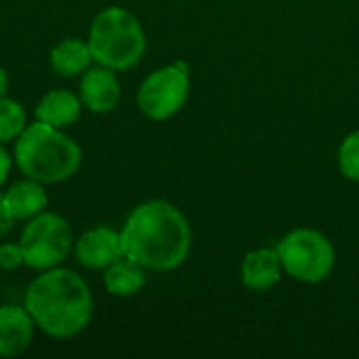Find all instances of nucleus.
Here are the masks:
<instances>
[{
    "instance_id": "nucleus-9",
    "label": "nucleus",
    "mask_w": 359,
    "mask_h": 359,
    "mask_svg": "<svg viewBox=\"0 0 359 359\" xmlns=\"http://www.w3.org/2000/svg\"><path fill=\"white\" fill-rule=\"evenodd\" d=\"M78 95L84 109L90 114H109L118 107L122 97V84L118 72L99 63H93L78 82Z\"/></svg>"
},
{
    "instance_id": "nucleus-2",
    "label": "nucleus",
    "mask_w": 359,
    "mask_h": 359,
    "mask_svg": "<svg viewBox=\"0 0 359 359\" xmlns=\"http://www.w3.org/2000/svg\"><path fill=\"white\" fill-rule=\"evenodd\" d=\"M36 328L57 341L82 334L95 313V299L86 280L63 265L38 271L27 284L23 303Z\"/></svg>"
},
{
    "instance_id": "nucleus-4",
    "label": "nucleus",
    "mask_w": 359,
    "mask_h": 359,
    "mask_svg": "<svg viewBox=\"0 0 359 359\" xmlns=\"http://www.w3.org/2000/svg\"><path fill=\"white\" fill-rule=\"evenodd\" d=\"M86 42L95 63L116 72L133 69L147 50L143 23L133 11L118 4L105 6L93 17Z\"/></svg>"
},
{
    "instance_id": "nucleus-6",
    "label": "nucleus",
    "mask_w": 359,
    "mask_h": 359,
    "mask_svg": "<svg viewBox=\"0 0 359 359\" xmlns=\"http://www.w3.org/2000/svg\"><path fill=\"white\" fill-rule=\"evenodd\" d=\"M19 246L25 267L34 271H46L65 263L74 248V233L65 217L53 210H44L25 221L19 233Z\"/></svg>"
},
{
    "instance_id": "nucleus-14",
    "label": "nucleus",
    "mask_w": 359,
    "mask_h": 359,
    "mask_svg": "<svg viewBox=\"0 0 359 359\" xmlns=\"http://www.w3.org/2000/svg\"><path fill=\"white\" fill-rule=\"evenodd\" d=\"M95 63L86 40L69 36L59 40L48 53L50 69L61 78H78Z\"/></svg>"
},
{
    "instance_id": "nucleus-3",
    "label": "nucleus",
    "mask_w": 359,
    "mask_h": 359,
    "mask_svg": "<svg viewBox=\"0 0 359 359\" xmlns=\"http://www.w3.org/2000/svg\"><path fill=\"white\" fill-rule=\"evenodd\" d=\"M13 162L23 177L57 185L80 170L82 147L63 128L34 120L13 141Z\"/></svg>"
},
{
    "instance_id": "nucleus-1",
    "label": "nucleus",
    "mask_w": 359,
    "mask_h": 359,
    "mask_svg": "<svg viewBox=\"0 0 359 359\" xmlns=\"http://www.w3.org/2000/svg\"><path fill=\"white\" fill-rule=\"evenodd\" d=\"M124 257L147 271L179 269L191 252V225L183 210L168 200L137 204L120 227Z\"/></svg>"
},
{
    "instance_id": "nucleus-17",
    "label": "nucleus",
    "mask_w": 359,
    "mask_h": 359,
    "mask_svg": "<svg viewBox=\"0 0 359 359\" xmlns=\"http://www.w3.org/2000/svg\"><path fill=\"white\" fill-rule=\"evenodd\" d=\"M337 164H339V172L347 181L359 183V128L351 130L341 141L337 151Z\"/></svg>"
},
{
    "instance_id": "nucleus-10",
    "label": "nucleus",
    "mask_w": 359,
    "mask_h": 359,
    "mask_svg": "<svg viewBox=\"0 0 359 359\" xmlns=\"http://www.w3.org/2000/svg\"><path fill=\"white\" fill-rule=\"evenodd\" d=\"M36 324L23 305H0V358L23 355L36 334Z\"/></svg>"
},
{
    "instance_id": "nucleus-7",
    "label": "nucleus",
    "mask_w": 359,
    "mask_h": 359,
    "mask_svg": "<svg viewBox=\"0 0 359 359\" xmlns=\"http://www.w3.org/2000/svg\"><path fill=\"white\" fill-rule=\"evenodd\" d=\"M191 90V69L187 61H175L149 72L137 88L139 111L154 120L164 122L177 116Z\"/></svg>"
},
{
    "instance_id": "nucleus-20",
    "label": "nucleus",
    "mask_w": 359,
    "mask_h": 359,
    "mask_svg": "<svg viewBox=\"0 0 359 359\" xmlns=\"http://www.w3.org/2000/svg\"><path fill=\"white\" fill-rule=\"evenodd\" d=\"M13 225H15V219L11 217V212H8V208H6V204L2 200V194H0V238L8 236Z\"/></svg>"
},
{
    "instance_id": "nucleus-15",
    "label": "nucleus",
    "mask_w": 359,
    "mask_h": 359,
    "mask_svg": "<svg viewBox=\"0 0 359 359\" xmlns=\"http://www.w3.org/2000/svg\"><path fill=\"white\" fill-rule=\"evenodd\" d=\"M147 284V269L128 257L118 259L107 269H103V288L118 299H128L139 294Z\"/></svg>"
},
{
    "instance_id": "nucleus-18",
    "label": "nucleus",
    "mask_w": 359,
    "mask_h": 359,
    "mask_svg": "<svg viewBox=\"0 0 359 359\" xmlns=\"http://www.w3.org/2000/svg\"><path fill=\"white\" fill-rule=\"evenodd\" d=\"M23 252L19 242H2L0 244V269L2 271H15L23 267Z\"/></svg>"
},
{
    "instance_id": "nucleus-16",
    "label": "nucleus",
    "mask_w": 359,
    "mask_h": 359,
    "mask_svg": "<svg viewBox=\"0 0 359 359\" xmlns=\"http://www.w3.org/2000/svg\"><path fill=\"white\" fill-rule=\"evenodd\" d=\"M27 111L8 95L0 97V143H13L27 126Z\"/></svg>"
},
{
    "instance_id": "nucleus-13",
    "label": "nucleus",
    "mask_w": 359,
    "mask_h": 359,
    "mask_svg": "<svg viewBox=\"0 0 359 359\" xmlns=\"http://www.w3.org/2000/svg\"><path fill=\"white\" fill-rule=\"evenodd\" d=\"M2 200L15 221H29L48 208V191L44 183L21 177L2 191Z\"/></svg>"
},
{
    "instance_id": "nucleus-21",
    "label": "nucleus",
    "mask_w": 359,
    "mask_h": 359,
    "mask_svg": "<svg viewBox=\"0 0 359 359\" xmlns=\"http://www.w3.org/2000/svg\"><path fill=\"white\" fill-rule=\"evenodd\" d=\"M8 86H11V80H8V72L0 65V97L8 95Z\"/></svg>"
},
{
    "instance_id": "nucleus-8",
    "label": "nucleus",
    "mask_w": 359,
    "mask_h": 359,
    "mask_svg": "<svg viewBox=\"0 0 359 359\" xmlns=\"http://www.w3.org/2000/svg\"><path fill=\"white\" fill-rule=\"evenodd\" d=\"M72 255L82 269L88 271L107 269L111 263L124 257L120 229H114L109 225H97L82 231L78 238H74Z\"/></svg>"
},
{
    "instance_id": "nucleus-11",
    "label": "nucleus",
    "mask_w": 359,
    "mask_h": 359,
    "mask_svg": "<svg viewBox=\"0 0 359 359\" xmlns=\"http://www.w3.org/2000/svg\"><path fill=\"white\" fill-rule=\"evenodd\" d=\"M284 278V267L276 248L263 246L246 252L240 267L242 284L252 292H267L280 284Z\"/></svg>"
},
{
    "instance_id": "nucleus-5",
    "label": "nucleus",
    "mask_w": 359,
    "mask_h": 359,
    "mask_svg": "<svg viewBox=\"0 0 359 359\" xmlns=\"http://www.w3.org/2000/svg\"><path fill=\"white\" fill-rule=\"evenodd\" d=\"M284 276L301 284L326 282L337 265V250L332 240L313 227H297L288 231L276 246Z\"/></svg>"
},
{
    "instance_id": "nucleus-12",
    "label": "nucleus",
    "mask_w": 359,
    "mask_h": 359,
    "mask_svg": "<svg viewBox=\"0 0 359 359\" xmlns=\"http://www.w3.org/2000/svg\"><path fill=\"white\" fill-rule=\"evenodd\" d=\"M82 99L69 88H53L40 97L34 107V118L55 128H69L82 116Z\"/></svg>"
},
{
    "instance_id": "nucleus-19",
    "label": "nucleus",
    "mask_w": 359,
    "mask_h": 359,
    "mask_svg": "<svg viewBox=\"0 0 359 359\" xmlns=\"http://www.w3.org/2000/svg\"><path fill=\"white\" fill-rule=\"evenodd\" d=\"M15 162H13V151H8L4 147V143H0V187L8 181V175L13 170Z\"/></svg>"
}]
</instances>
